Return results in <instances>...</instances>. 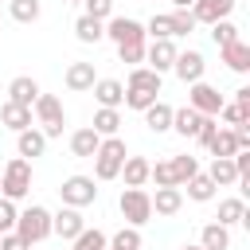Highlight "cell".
Returning a JSON list of instances; mask_svg holds the SVG:
<instances>
[{"label":"cell","mask_w":250,"mask_h":250,"mask_svg":"<svg viewBox=\"0 0 250 250\" xmlns=\"http://www.w3.org/2000/svg\"><path fill=\"white\" fill-rule=\"evenodd\" d=\"M125 156H129V152H125V141H121V137H102L98 152L90 156V160H94V180H117Z\"/></svg>","instance_id":"obj_1"},{"label":"cell","mask_w":250,"mask_h":250,"mask_svg":"<svg viewBox=\"0 0 250 250\" xmlns=\"http://www.w3.org/2000/svg\"><path fill=\"white\" fill-rule=\"evenodd\" d=\"M16 234H20L27 246H35V242L51 238V211H47L43 203H31L27 211H20V215H16Z\"/></svg>","instance_id":"obj_2"},{"label":"cell","mask_w":250,"mask_h":250,"mask_svg":"<svg viewBox=\"0 0 250 250\" xmlns=\"http://www.w3.org/2000/svg\"><path fill=\"white\" fill-rule=\"evenodd\" d=\"M27 191H31V160L12 156L4 164V176H0V195L4 199H23Z\"/></svg>","instance_id":"obj_3"},{"label":"cell","mask_w":250,"mask_h":250,"mask_svg":"<svg viewBox=\"0 0 250 250\" xmlns=\"http://www.w3.org/2000/svg\"><path fill=\"white\" fill-rule=\"evenodd\" d=\"M31 113L39 117V125H43V137H47V141H51V137H62L66 113H62V102H59L55 94H43V90H39V98L31 102Z\"/></svg>","instance_id":"obj_4"},{"label":"cell","mask_w":250,"mask_h":250,"mask_svg":"<svg viewBox=\"0 0 250 250\" xmlns=\"http://www.w3.org/2000/svg\"><path fill=\"white\" fill-rule=\"evenodd\" d=\"M117 207H121V215H125L129 227H145V223H152V199H148L145 188H125L121 199H117Z\"/></svg>","instance_id":"obj_5"},{"label":"cell","mask_w":250,"mask_h":250,"mask_svg":"<svg viewBox=\"0 0 250 250\" xmlns=\"http://www.w3.org/2000/svg\"><path fill=\"white\" fill-rule=\"evenodd\" d=\"M59 199H62V207H90L94 199H98V184H94V176H66L62 180V188H59Z\"/></svg>","instance_id":"obj_6"},{"label":"cell","mask_w":250,"mask_h":250,"mask_svg":"<svg viewBox=\"0 0 250 250\" xmlns=\"http://www.w3.org/2000/svg\"><path fill=\"white\" fill-rule=\"evenodd\" d=\"M188 105H191L195 113L215 117V113L223 109V94H219L211 82H203V78H199V82H191V86H188Z\"/></svg>","instance_id":"obj_7"},{"label":"cell","mask_w":250,"mask_h":250,"mask_svg":"<svg viewBox=\"0 0 250 250\" xmlns=\"http://www.w3.org/2000/svg\"><path fill=\"white\" fill-rule=\"evenodd\" d=\"M145 62H148L156 74L172 70V62H176V43H172V39H148V43H145Z\"/></svg>","instance_id":"obj_8"},{"label":"cell","mask_w":250,"mask_h":250,"mask_svg":"<svg viewBox=\"0 0 250 250\" xmlns=\"http://www.w3.org/2000/svg\"><path fill=\"white\" fill-rule=\"evenodd\" d=\"M172 70H176V78L180 82H199L203 78V70H207V62H203V55L199 51H176V62H172Z\"/></svg>","instance_id":"obj_9"},{"label":"cell","mask_w":250,"mask_h":250,"mask_svg":"<svg viewBox=\"0 0 250 250\" xmlns=\"http://www.w3.org/2000/svg\"><path fill=\"white\" fill-rule=\"evenodd\" d=\"M105 35L113 43H125V39H148L145 35V23L141 20H129V16H109L105 20Z\"/></svg>","instance_id":"obj_10"},{"label":"cell","mask_w":250,"mask_h":250,"mask_svg":"<svg viewBox=\"0 0 250 250\" xmlns=\"http://www.w3.org/2000/svg\"><path fill=\"white\" fill-rule=\"evenodd\" d=\"M234 12V0H195L191 4V16H195V23H219V20H227Z\"/></svg>","instance_id":"obj_11"},{"label":"cell","mask_w":250,"mask_h":250,"mask_svg":"<svg viewBox=\"0 0 250 250\" xmlns=\"http://www.w3.org/2000/svg\"><path fill=\"white\" fill-rule=\"evenodd\" d=\"M16 152H20L23 160L43 156V152H47V137H43V129H35V125L20 129V133H16Z\"/></svg>","instance_id":"obj_12"},{"label":"cell","mask_w":250,"mask_h":250,"mask_svg":"<svg viewBox=\"0 0 250 250\" xmlns=\"http://www.w3.org/2000/svg\"><path fill=\"white\" fill-rule=\"evenodd\" d=\"M82 227H86V219H82L78 207H62L59 215H51V234H59V238H66V242H70Z\"/></svg>","instance_id":"obj_13"},{"label":"cell","mask_w":250,"mask_h":250,"mask_svg":"<svg viewBox=\"0 0 250 250\" xmlns=\"http://www.w3.org/2000/svg\"><path fill=\"white\" fill-rule=\"evenodd\" d=\"M90 90H94L98 105H105V109H117L125 102V82H117V78H98Z\"/></svg>","instance_id":"obj_14"},{"label":"cell","mask_w":250,"mask_h":250,"mask_svg":"<svg viewBox=\"0 0 250 250\" xmlns=\"http://www.w3.org/2000/svg\"><path fill=\"white\" fill-rule=\"evenodd\" d=\"M39 98V82L31 78V74H20V78H12L8 82V102H16V105H27L31 109V102Z\"/></svg>","instance_id":"obj_15"},{"label":"cell","mask_w":250,"mask_h":250,"mask_svg":"<svg viewBox=\"0 0 250 250\" xmlns=\"http://www.w3.org/2000/svg\"><path fill=\"white\" fill-rule=\"evenodd\" d=\"M219 55H223L227 70H234V74H246V70H250V47H246L242 39H234V43L219 47Z\"/></svg>","instance_id":"obj_16"},{"label":"cell","mask_w":250,"mask_h":250,"mask_svg":"<svg viewBox=\"0 0 250 250\" xmlns=\"http://www.w3.org/2000/svg\"><path fill=\"white\" fill-rule=\"evenodd\" d=\"M148 199H152V215H176L184 207V188H156V195Z\"/></svg>","instance_id":"obj_17"},{"label":"cell","mask_w":250,"mask_h":250,"mask_svg":"<svg viewBox=\"0 0 250 250\" xmlns=\"http://www.w3.org/2000/svg\"><path fill=\"white\" fill-rule=\"evenodd\" d=\"M94 82H98V74H94V62H70V66H66V90L82 94V90H90Z\"/></svg>","instance_id":"obj_18"},{"label":"cell","mask_w":250,"mask_h":250,"mask_svg":"<svg viewBox=\"0 0 250 250\" xmlns=\"http://www.w3.org/2000/svg\"><path fill=\"white\" fill-rule=\"evenodd\" d=\"M117 176H125V188H145L148 184V160L145 156H125Z\"/></svg>","instance_id":"obj_19"},{"label":"cell","mask_w":250,"mask_h":250,"mask_svg":"<svg viewBox=\"0 0 250 250\" xmlns=\"http://www.w3.org/2000/svg\"><path fill=\"white\" fill-rule=\"evenodd\" d=\"M125 90H148V94H156V98H160V74H156L152 66H133V70H129Z\"/></svg>","instance_id":"obj_20"},{"label":"cell","mask_w":250,"mask_h":250,"mask_svg":"<svg viewBox=\"0 0 250 250\" xmlns=\"http://www.w3.org/2000/svg\"><path fill=\"white\" fill-rule=\"evenodd\" d=\"M141 113H145V125H148L152 133H168V129H172V105H168V102L156 98V102H152L148 109H141Z\"/></svg>","instance_id":"obj_21"},{"label":"cell","mask_w":250,"mask_h":250,"mask_svg":"<svg viewBox=\"0 0 250 250\" xmlns=\"http://www.w3.org/2000/svg\"><path fill=\"white\" fill-rule=\"evenodd\" d=\"M207 176L215 180V188H230V184H238V168H234L230 156H215L211 168H207Z\"/></svg>","instance_id":"obj_22"},{"label":"cell","mask_w":250,"mask_h":250,"mask_svg":"<svg viewBox=\"0 0 250 250\" xmlns=\"http://www.w3.org/2000/svg\"><path fill=\"white\" fill-rule=\"evenodd\" d=\"M74 35H78V43H98V39H105V23L82 12V16L74 20Z\"/></svg>","instance_id":"obj_23"},{"label":"cell","mask_w":250,"mask_h":250,"mask_svg":"<svg viewBox=\"0 0 250 250\" xmlns=\"http://www.w3.org/2000/svg\"><path fill=\"white\" fill-rule=\"evenodd\" d=\"M0 121H4L12 133H20V129L31 125V109H27V105H16V102H4V105H0Z\"/></svg>","instance_id":"obj_24"},{"label":"cell","mask_w":250,"mask_h":250,"mask_svg":"<svg viewBox=\"0 0 250 250\" xmlns=\"http://www.w3.org/2000/svg\"><path fill=\"white\" fill-rule=\"evenodd\" d=\"M98 145H102V137H98L90 125L70 133V152H74V156H94V152H98Z\"/></svg>","instance_id":"obj_25"},{"label":"cell","mask_w":250,"mask_h":250,"mask_svg":"<svg viewBox=\"0 0 250 250\" xmlns=\"http://www.w3.org/2000/svg\"><path fill=\"white\" fill-rule=\"evenodd\" d=\"M199 246H207V250H227V246H230V227L207 223V227L199 230Z\"/></svg>","instance_id":"obj_26"},{"label":"cell","mask_w":250,"mask_h":250,"mask_svg":"<svg viewBox=\"0 0 250 250\" xmlns=\"http://www.w3.org/2000/svg\"><path fill=\"white\" fill-rule=\"evenodd\" d=\"M188 199H195V203H207V199H215V180L207 176V172H195L188 184Z\"/></svg>","instance_id":"obj_27"},{"label":"cell","mask_w":250,"mask_h":250,"mask_svg":"<svg viewBox=\"0 0 250 250\" xmlns=\"http://www.w3.org/2000/svg\"><path fill=\"white\" fill-rule=\"evenodd\" d=\"M90 129H94L98 137H117V129H121V113L102 105V109L94 113V125H90Z\"/></svg>","instance_id":"obj_28"},{"label":"cell","mask_w":250,"mask_h":250,"mask_svg":"<svg viewBox=\"0 0 250 250\" xmlns=\"http://www.w3.org/2000/svg\"><path fill=\"white\" fill-rule=\"evenodd\" d=\"M199 117H203V113H195L191 105H184V109H172V129H176L180 137H195V129H199Z\"/></svg>","instance_id":"obj_29"},{"label":"cell","mask_w":250,"mask_h":250,"mask_svg":"<svg viewBox=\"0 0 250 250\" xmlns=\"http://www.w3.org/2000/svg\"><path fill=\"white\" fill-rule=\"evenodd\" d=\"M207 152H211V156H234V152H238V137H234V129H215Z\"/></svg>","instance_id":"obj_30"},{"label":"cell","mask_w":250,"mask_h":250,"mask_svg":"<svg viewBox=\"0 0 250 250\" xmlns=\"http://www.w3.org/2000/svg\"><path fill=\"white\" fill-rule=\"evenodd\" d=\"M70 242H74V250H105L109 234H105V230H98V227H82Z\"/></svg>","instance_id":"obj_31"},{"label":"cell","mask_w":250,"mask_h":250,"mask_svg":"<svg viewBox=\"0 0 250 250\" xmlns=\"http://www.w3.org/2000/svg\"><path fill=\"white\" fill-rule=\"evenodd\" d=\"M168 164H172V176H176V188H184V184H188V180H191V176L199 172V160H195V156H188V152H184V156H172Z\"/></svg>","instance_id":"obj_32"},{"label":"cell","mask_w":250,"mask_h":250,"mask_svg":"<svg viewBox=\"0 0 250 250\" xmlns=\"http://www.w3.org/2000/svg\"><path fill=\"white\" fill-rule=\"evenodd\" d=\"M105 250H141V227H121L105 242Z\"/></svg>","instance_id":"obj_33"},{"label":"cell","mask_w":250,"mask_h":250,"mask_svg":"<svg viewBox=\"0 0 250 250\" xmlns=\"http://www.w3.org/2000/svg\"><path fill=\"white\" fill-rule=\"evenodd\" d=\"M145 43L148 39H125V43H117V59L129 62V66H141L145 62Z\"/></svg>","instance_id":"obj_34"},{"label":"cell","mask_w":250,"mask_h":250,"mask_svg":"<svg viewBox=\"0 0 250 250\" xmlns=\"http://www.w3.org/2000/svg\"><path fill=\"white\" fill-rule=\"evenodd\" d=\"M215 117H223L230 129H238V125H250V105H238V102H223V109H219Z\"/></svg>","instance_id":"obj_35"},{"label":"cell","mask_w":250,"mask_h":250,"mask_svg":"<svg viewBox=\"0 0 250 250\" xmlns=\"http://www.w3.org/2000/svg\"><path fill=\"white\" fill-rule=\"evenodd\" d=\"M242 215H246V203H242L238 195H230V199H223V203H219V223H223V227L242 223Z\"/></svg>","instance_id":"obj_36"},{"label":"cell","mask_w":250,"mask_h":250,"mask_svg":"<svg viewBox=\"0 0 250 250\" xmlns=\"http://www.w3.org/2000/svg\"><path fill=\"white\" fill-rule=\"evenodd\" d=\"M168 23H172V39L195 31V16H191V8H176V12H168Z\"/></svg>","instance_id":"obj_37"},{"label":"cell","mask_w":250,"mask_h":250,"mask_svg":"<svg viewBox=\"0 0 250 250\" xmlns=\"http://www.w3.org/2000/svg\"><path fill=\"white\" fill-rule=\"evenodd\" d=\"M8 12H12V20H20V23H35V20H39V0H12Z\"/></svg>","instance_id":"obj_38"},{"label":"cell","mask_w":250,"mask_h":250,"mask_svg":"<svg viewBox=\"0 0 250 250\" xmlns=\"http://www.w3.org/2000/svg\"><path fill=\"white\" fill-rule=\"evenodd\" d=\"M211 39H215V47H227V43H234V39H238V27L230 23V16H227V20H219V23H211Z\"/></svg>","instance_id":"obj_39"},{"label":"cell","mask_w":250,"mask_h":250,"mask_svg":"<svg viewBox=\"0 0 250 250\" xmlns=\"http://www.w3.org/2000/svg\"><path fill=\"white\" fill-rule=\"evenodd\" d=\"M148 180H152L156 188H176V176H172V164H168V160L148 164Z\"/></svg>","instance_id":"obj_40"},{"label":"cell","mask_w":250,"mask_h":250,"mask_svg":"<svg viewBox=\"0 0 250 250\" xmlns=\"http://www.w3.org/2000/svg\"><path fill=\"white\" fill-rule=\"evenodd\" d=\"M145 35H148V39H172V23H168V16H152V20L145 23Z\"/></svg>","instance_id":"obj_41"},{"label":"cell","mask_w":250,"mask_h":250,"mask_svg":"<svg viewBox=\"0 0 250 250\" xmlns=\"http://www.w3.org/2000/svg\"><path fill=\"white\" fill-rule=\"evenodd\" d=\"M156 102V94H148V90H125V105L129 109H148Z\"/></svg>","instance_id":"obj_42"},{"label":"cell","mask_w":250,"mask_h":250,"mask_svg":"<svg viewBox=\"0 0 250 250\" xmlns=\"http://www.w3.org/2000/svg\"><path fill=\"white\" fill-rule=\"evenodd\" d=\"M82 4H86V16H94V20H102V23L113 16V0H82Z\"/></svg>","instance_id":"obj_43"},{"label":"cell","mask_w":250,"mask_h":250,"mask_svg":"<svg viewBox=\"0 0 250 250\" xmlns=\"http://www.w3.org/2000/svg\"><path fill=\"white\" fill-rule=\"evenodd\" d=\"M16 199H4L0 195V230H16Z\"/></svg>","instance_id":"obj_44"},{"label":"cell","mask_w":250,"mask_h":250,"mask_svg":"<svg viewBox=\"0 0 250 250\" xmlns=\"http://www.w3.org/2000/svg\"><path fill=\"white\" fill-rule=\"evenodd\" d=\"M215 129H219V121L203 113V117H199V129H195V141H199V145L207 148V145H211V137H215Z\"/></svg>","instance_id":"obj_45"},{"label":"cell","mask_w":250,"mask_h":250,"mask_svg":"<svg viewBox=\"0 0 250 250\" xmlns=\"http://www.w3.org/2000/svg\"><path fill=\"white\" fill-rule=\"evenodd\" d=\"M0 250H31V246H27V242H23L16 230H4V238H0Z\"/></svg>","instance_id":"obj_46"},{"label":"cell","mask_w":250,"mask_h":250,"mask_svg":"<svg viewBox=\"0 0 250 250\" xmlns=\"http://www.w3.org/2000/svg\"><path fill=\"white\" fill-rule=\"evenodd\" d=\"M234 102H238V105H250V86H238V90H234Z\"/></svg>","instance_id":"obj_47"},{"label":"cell","mask_w":250,"mask_h":250,"mask_svg":"<svg viewBox=\"0 0 250 250\" xmlns=\"http://www.w3.org/2000/svg\"><path fill=\"white\" fill-rule=\"evenodd\" d=\"M195 0H172V8H191Z\"/></svg>","instance_id":"obj_48"},{"label":"cell","mask_w":250,"mask_h":250,"mask_svg":"<svg viewBox=\"0 0 250 250\" xmlns=\"http://www.w3.org/2000/svg\"><path fill=\"white\" fill-rule=\"evenodd\" d=\"M180 250H207V246H199V242H184Z\"/></svg>","instance_id":"obj_49"},{"label":"cell","mask_w":250,"mask_h":250,"mask_svg":"<svg viewBox=\"0 0 250 250\" xmlns=\"http://www.w3.org/2000/svg\"><path fill=\"white\" fill-rule=\"evenodd\" d=\"M66 4H78V0H66Z\"/></svg>","instance_id":"obj_50"},{"label":"cell","mask_w":250,"mask_h":250,"mask_svg":"<svg viewBox=\"0 0 250 250\" xmlns=\"http://www.w3.org/2000/svg\"><path fill=\"white\" fill-rule=\"evenodd\" d=\"M0 238H4V230H0Z\"/></svg>","instance_id":"obj_51"}]
</instances>
